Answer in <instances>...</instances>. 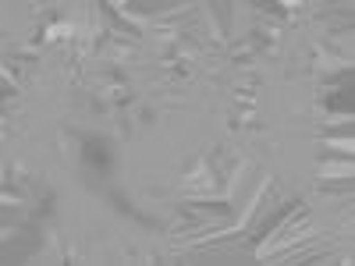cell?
Returning <instances> with one entry per match:
<instances>
[{"label": "cell", "instance_id": "obj_1", "mask_svg": "<svg viewBox=\"0 0 355 266\" xmlns=\"http://www.w3.org/2000/svg\"><path fill=\"white\" fill-rule=\"evenodd\" d=\"M82 160H85L89 167H96V170H107V167H110V150H107L100 139H85V145H82Z\"/></svg>", "mask_w": 355, "mask_h": 266}, {"label": "cell", "instance_id": "obj_2", "mask_svg": "<svg viewBox=\"0 0 355 266\" xmlns=\"http://www.w3.org/2000/svg\"><path fill=\"white\" fill-rule=\"evenodd\" d=\"M327 110H334V114H352V82H345L338 93H327Z\"/></svg>", "mask_w": 355, "mask_h": 266}]
</instances>
